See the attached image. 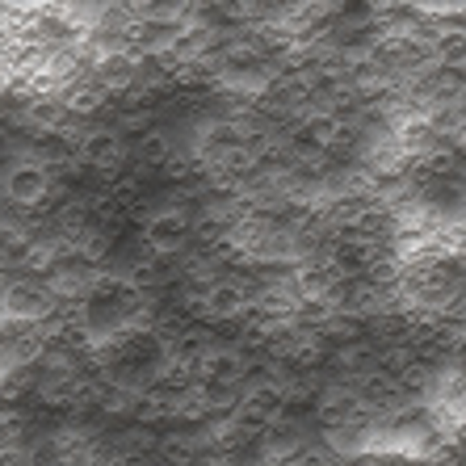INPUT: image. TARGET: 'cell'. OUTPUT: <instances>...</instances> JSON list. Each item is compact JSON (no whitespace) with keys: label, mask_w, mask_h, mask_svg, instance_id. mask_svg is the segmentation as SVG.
Instances as JSON below:
<instances>
[{"label":"cell","mask_w":466,"mask_h":466,"mask_svg":"<svg viewBox=\"0 0 466 466\" xmlns=\"http://www.w3.org/2000/svg\"><path fill=\"white\" fill-rule=\"evenodd\" d=\"M252 311H257V278L248 269H223L207 290L202 319L215 328H239Z\"/></svg>","instance_id":"1"},{"label":"cell","mask_w":466,"mask_h":466,"mask_svg":"<svg viewBox=\"0 0 466 466\" xmlns=\"http://www.w3.org/2000/svg\"><path fill=\"white\" fill-rule=\"evenodd\" d=\"M194 239V210L189 207H173V202H160L143 215V228H139V244L152 257L160 260H177Z\"/></svg>","instance_id":"2"},{"label":"cell","mask_w":466,"mask_h":466,"mask_svg":"<svg viewBox=\"0 0 466 466\" xmlns=\"http://www.w3.org/2000/svg\"><path fill=\"white\" fill-rule=\"evenodd\" d=\"M59 311V299L38 278H9L0 286V315L17 319V324H46Z\"/></svg>","instance_id":"3"},{"label":"cell","mask_w":466,"mask_h":466,"mask_svg":"<svg viewBox=\"0 0 466 466\" xmlns=\"http://www.w3.org/2000/svg\"><path fill=\"white\" fill-rule=\"evenodd\" d=\"M55 194V177L46 173L43 164L34 160H13L5 173H0V198L17 210H43L51 207Z\"/></svg>","instance_id":"4"},{"label":"cell","mask_w":466,"mask_h":466,"mask_svg":"<svg viewBox=\"0 0 466 466\" xmlns=\"http://www.w3.org/2000/svg\"><path fill=\"white\" fill-rule=\"evenodd\" d=\"M76 164L85 173H97L106 181L127 173L130 164V143L122 139L114 127H97V130H85L76 143Z\"/></svg>","instance_id":"5"},{"label":"cell","mask_w":466,"mask_h":466,"mask_svg":"<svg viewBox=\"0 0 466 466\" xmlns=\"http://www.w3.org/2000/svg\"><path fill=\"white\" fill-rule=\"evenodd\" d=\"M366 416H374V412L361 403V395H358V387H353V382L324 387V390H319V400H315V420H319V429H324V433H345V429L361 424Z\"/></svg>","instance_id":"6"},{"label":"cell","mask_w":466,"mask_h":466,"mask_svg":"<svg viewBox=\"0 0 466 466\" xmlns=\"http://www.w3.org/2000/svg\"><path fill=\"white\" fill-rule=\"evenodd\" d=\"M379 358H382V349L374 345L370 337H358V340H349V345L332 349V358H328V361H332V366H337L340 374L353 382V379H366V374H374V370H379Z\"/></svg>","instance_id":"7"},{"label":"cell","mask_w":466,"mask_h":466,"mask_svg":"<svg viewBox=\"0 0 466 466\" xmlns=\"http://www.w3.org/2000/svg\"><path fill=\"white\" fill-rule=\"evenodd\" d=\"M25 437H30V416H25L22 408H0V454L30 445Z\"/></svg>","instance_id":"8"}]
</instances>
